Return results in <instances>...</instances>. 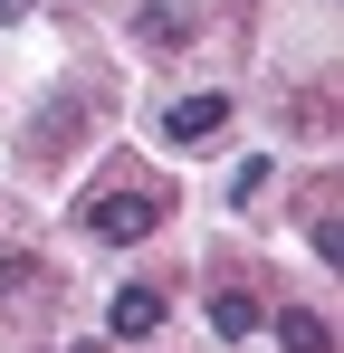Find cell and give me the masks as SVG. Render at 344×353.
I'll return each mask as SVG.
<instances>
[{
	"mask_svg": "<svg viewBox=\"0 0 344 353\" xmlns=\"http://www.w3.org/2000/svg\"><path fill=\"white\" fill-rule=\"evenodd\" d=\"M163 287H115V305H106V325L124 334V344H144V334H163Z\"/></svg>",
	"mask_w": 344,
	"mask_h": 353,
	"instance_id": "cell-3",
	"label": "cell"
},
{
	"mask_svg": "<svg viewBox=\"0 0 344 353\" xmlns=\"http://www.w3.org/2000/svg\"><path fill=\"white\" fill-rule=\"evenodd\" d=\"M134 39H144V48H182V39H191V10H182V0H144V10H134Z\"/></svg>",
	"mask_w": 344,
	"mask_h": 353,
	"instance_id": "cell-5",
	"label": "cell"
},
{
	"mask_svg": "<svg viewBox=\"0 0 344 353\" xmlns=\"http://www.w3.org/2000/svg\"><path fill=\"white\" fill-rule=\"evenodd\" d=\"M86 230L115 239V248H134V239L163 230V201H153V191H96V201H86Z\"/></svg>",
	"mask_w": 344,
	"mask_h": 353,
	"instance_id": "cell-1",
	"label": "cell"
},
{
	"mask_svg": "<svg viewBox=\"0 0 344 353\" xmlns=\"http://www.w3.org/2000/svg\"><path fill=\"white\" fill-rule=\"evenodd\" d=\"M258 325H268V315H258V296H249V287H220V296H211V334H220V344H249Z\"/></svg>",
	"mask_w": 344,
	"mask_h": 353,
	"instance_id": "cell-4",
	"label": "cell"
},
{
	"mask_svg": "<svg viewBox=\"0 0 344 353\" xmlns=\"http://www.w3.org/2000/svg\"><path fill=\"white\" fill-rule=\"evenodd\" d=\"M220 124H229V96H182V105L163 115V143L201 153V143H220Z\"/></svg>",
	"mask_w": 344,
	"mask_h": 353,
	"instance_id": "cell-2",
	"label": "cell"
},
{
	"mask_svg": "<svg viewBox=\"0 0 344 353\" xmlns=\"http://www.w3.org/2000/svg\"><path fill=\"white\" fill-rule=\"evenodd\" d=\"M258 191H268V153H249V163L229 172V201H258Z\"/></svg>",
	"mask_w": 344,
	"mask_h": 353,
	"instance_id": "cell-7",
	"label": "cell"
},
{
	"mask_svg": "<svg viewBox=\"0 0 344 353\" xmlns=\"http://www.w3.org/2000/svg\"><path fill=\"white\" fill-rule=\"evenodd\" d=\"M278 353H335V325H325L316 305H287L278 315Z\"/></svg>",
	"mask_w": 344,
	"mask_h": 353,
	"instance_id": "cell-6",
	"label": "cell"
},
{
	"mask_svg": "<svg viewBox=\"0 0 344 353\" xmlns=\"http://www.w3.org/2000/svg\"><path fill=\"white\" fill-rule=\"evenodd\" d=\"M29 10H39V0H0V19H29Z\"/></svg>",
	"mask_w": 344,
	"mask_h": 353,
	"instance_id": "cell-8",
	"label": "cell"
}]
</instances>
